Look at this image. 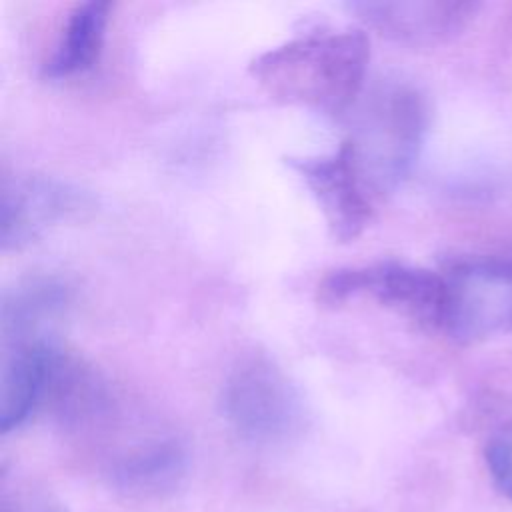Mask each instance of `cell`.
I'll use <instances>...</instances> for the list:
<instances>
[{
	"instance_id": "cell-1",
	"label": "cell",
	"mask_w": 512,
	"mask_h": 512,
	"mask_svg": "<svg viewBox=\"0 0 512 512\" xmlns=\"http://www.w3.org/2000/svg\"><path fill=\"white\" fill-rule=\"evenodd\" d=\"M368 60L362 28H314L260 52L250 74L274 100L342 114L362 94Z\"/></svg>"
},
{
	"instance_id": "cell-2",
	"label": "cell",
	"mask_w": 512,
	"mask_h": 512,
	"mask_svg": "<svg viewBox=\"0 0 512 512\" xmlns=\"http://www.w3.org/2000/svg\"><path fill=\"white\" fill-rule=\"evenodd\" d=\"M426 130L422 96L408 84L378 86L360 110L356 132L348 138L368 188L386 192L412 168Z\"/></svg>"
},
{
	"instance_id": "cell-3",
	"label": "cell",
	"mask_w": 512,
	"mask_h": 512,
	"mask_svg": "<svg viewBox=\"0 0 512 512\" xmlns=\"http://www.w3.org/2000/svg\"><path fill=\"white\" fill-rule=\"evenodd\" d=\"M220 406L232 430L256 446H280L304 430V402L296 386L260 352L238 358L230 368Z\"/></svg>"
},
{
	"instance_id": "cell-4",
	"label": "cell",
	"mask_w": 512,
	"mask_h": 512,
	"mask_svg": "<svg viewBox=\"0 0 512 512\" xmlns=\"http://www.w3.org/2000/svg\"><path fill=\"white\" fill-rule=\"evenodd\" d=\"M442 280V334L470 344L512 332V252L458 258Z\"/></svg>"
},
{
	"instance_id": "cell-5",
	"label": "cell",
	"mask_w": 512,
	"mask_h": 512,
	"mask_svg": "<svg viewBox=\"0 0 512 512\" xmlns=\"http://www.w3.org/2000/svg\"><path fill=\"white\" fill-rule=\"evenodd\" d=\"M362 294L404 314L422 328L436 332L442 330V272L384 260L364 266L336 268L318 282V302L324 306H340Z\"/></svg>"
},
{
	"instance_id": "cell-6",
	"label": "cell",
	"mask_w": 512,
	"mask_h": 512,
	"mask_svg": "<svg viewBox=\"0 0 512 512\" xmlns=\"http://www.w3.org/2000/svg\"><path fill=\"white\" fill-rule=\"evenodd\" d=\"M288 164L310 188L336 240L348 242L362 234L372 220V202L350 140L330 154L290 158Z\"/></svg>"
},
{
	"instance_id": "cell-7",
	"label": "cell",
	"mask_w": 512,
	"mask_h": 512,
	"mask_svg": "<svg viewBox=\"0 0 512 512\" xmlns=\"http://www.w3.org/2000/svg\"><path fill=\"white\" fill-rule=\"evenodd\" d=\"M352 12L382 34L404 42H434L460 32L476 14V2H352Z\"/></svg>"
},
{
	"instance_id": "cell-8",
	"label": "cell",
	"mask_w": 512,
	"mask_h": 512,
	"mask_svg": "<svg viewBox=\"0 0 512 512\" xmlns=\"http://www.w3.org/2000/svg\"><path fill=\"white\" fill-rule=\"evenodd\" d=\"M84 204V196L52 178H24L4 184L2 192V248H20L36 238L50 222L60 220Z\"/></svg>"
},
{
	"instance_id": "cell-9",
	"label": "cell",
	"mask_w": 512,
	"mask_h": 512,
	"mask_svg": "<svg viewBox=\"0 0 512 512\" xmlns=\"http://www.w3.org/2000/svg\"><path fill=\"white\" fill-rule=\"evenodd\" d=\"M58 346L32 340L12 346L0 372V430L20 428L38 408L46 406Z\"/></svg>"
},
{
	"instance_id": "cell-10",
	"label": "cell",
	"mask_w": 512,
	"mask_h": 512,
	"mask_svg": "<svg viewBox=\"0 0 512 512\" xmlns=\"http://www.w3.org/2000/svg\"><path fill=\"white\" fill-rule=\"evenodd\" d=\"M112 4L102 0L78 2L66 14L52 54L42 64L50 78H70L90 70L102 54Z\"/></svg>"
},
{
	"instance_id": "cell-11",
	"label": "cell",
	"mask_w": 512,
	"mask_h": 512,
	"mask_svg": "<svg viewBox=\"0 0 512 512\" xmlns=\"http://www.w3.org/2000/svg\"><path fill=\"white\" fill-rule=\"evenodd\" d=\"M68 302V288L56 278L34 276L20 280L2 298V338L16 346L44 340L38 330L56 318Z\"/></svg>"
},
{
	"instance_id": "cell-12",
	"label": "cell",
	"mask_w": 512,
	"mask_h": 512,
	"mask_svg": "<svg viewBox=\"0 0 512 512\" xmlns=\"http://www.w3.org/2000/svg\"><path fill=\"white\" fill-rule=\"evenodd\" d=\"M486 466L496 488L512 500V422L498 428L488 440Z\"/></svg>"
},
{
	"instance_id": "cell-13",
	"label": "cell",
	"mask_w": 512,
	"mask_h": 512,
	"mask_svg": "<svg viewBox=\"0 0 512 512\" xmlns=\"http://www.w3.org/2000/svg\"><path fill=\"white\" fill-rule=\"evenodd\" d=\"M0 512H64L58 500L34 488H4Z\"/></svg>"
}]
</instances>
